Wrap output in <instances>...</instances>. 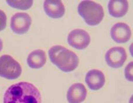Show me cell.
<instances>
[{
    "label": "cell",
    "instance_id": "obj_1",
    "mask_svg": "<svg viewBox=\"0 0 133 103\" xmlns=\"http://www.w3.org/2000/svg\"><path fill=\"white\" fill-rule=\"evenodd\" d=\"M38 89L28 82H19L9 87L4 95V103H41Z\"/></svg>",
    "mask_w": 133,
    "mask_h": 103
},
{
    "label": "cell",
    "instance_id": "obj_2",
    "mask_svg": "<svg viewBox=\"0 0 133 103\" xmlns=\"http://www.w3.org/2000/svg\"><path fill=\"white\" fill-rule=\"evenodd\" d=\"M48 54L52 63L62 72H72L79 65V58L76 54L62 46H52Z\"/></svg>",
    "mask_w": 133,
    "mask_h": 103
},
{
    "label": "cell",
    "instance_id": "obj_3",
    "mask_svg": "<svg viewBox=\"0 0 133 103\" xmlns=\"http://www.w3.org/2000/svg\"><path fill=\"white\" fill-rule=\"evenodd\" d=\"M78 13L87 24L96 26L102 21L104 13L102 6L92 1H83L77 8Z\"/></svg>",
    "mask_w": 133,
    "mask_h": 103
},
{
    "label": "cell",
    "instance_id": "obj_4",
    "mask_svg": "<svg viewBox=\"0 0 133 103\" xmlns=\"http://www.w3.org/2000/svg\"><path fill=\"white\" fill-rule=\"evenodd\" d=\"M22 73L20 64L12 56L4 54L0 57V76L8 80H15Z\"/></svg>",
    "mask_w": 133,
    "mask_h": 103
},
{
    "label": "cell",
    "instance_id": "obj_5",
    "mask_svg": "<svg viewBox=\"0 0 133 103\" xmlns=\"http://www.w3.org/2000/svg\"><path fill=\"white\" fill-rule=\"evenodd\" d=\"M31 24V17L26 13H17L11 19V29L19 35L26 33L30 28Z\"/></svg>",
    "mask_w": 133,
    "mask_h": 103
},
{
    "label": "cell",
    "instance_id": "obj_6",
    "mask_svg": "<svg viewBox=\"0 0 133 103\" xmlns=\"http://www.w3.org/2000/svg\"><path fill=\"white\" fill-rule=\"evenodd\" d=\"M69 45L76 49L82 50L90 44V36L86 31L76 29L70 32L68 36Z\"/></svg>",
    "mask_w": 133,
    "mask_h": 103
},
{
    "label": "cell",
    "instance_id": "obj_7",
    "mask_svg": "<svg viewBox=\"0 0 133 103\" xmlns=\"http://www.w3.org/2000/svg\"><path fill=\"white\" fill-rule=\"evenodd\" d=\"M124 48L114 47L110 49L105 54V61L110 67L117 68L122 67L127 59Z\"/></svg>",
    "mask_w": 133,
    "mask_h": 103
},
{
    "label": "cell",
    "instance_id": "obj_8",
    "mask_svg": "<svg viewBox=\"0 0 133 103\" xmlns=\"http://www.w3.org/2000/svg\"><path fill=\"white\" fill-rule=\"evenodd\" d=\"M131 36V31L127 24L119 22L114 25L111 29V38L118 43L128 42Z\"/></svg>",
    "mask_w": 133,
    "mask_h": 103
},
{
    "label": "cell",
    "instance_id": "obj_9",
    "mask_svg": "<svg viewBox=\"0 0 133 103\" xmlns=\"http://www.w3.org/2000/svg\"><path fill=\"white\" fill-rule=\"evenodd\" d=\"M85 81L91 90H98L104 85L105 79L102 71L93 69L88 72L85 77Z\"/></svg>",
    "mask_w": 133,
    "mask_h": 103
},
{
    "label": "cell",
    "instance_id": "obj_10",
    "mask_svg": "<svg viewBox=\"0 0 133 103\" xmlns=\"http://www.w3.org/2000/svg\"><path fill=\"white\" fill-rule=\"evenodd\" d=\"M87 93L86 88L83 84H73L68 91V101L69 103H81L86 99Z\"/></svg>",
    "mask_w": 133,
    "mask_h": 103
},
{
    "label": "cell",
    "instance_id": "obj_11",
    "mask_svg": "<svg viewBox=\"0 0 133 103\" xmlns=\"http://www.w3.org/2000/svg\"><path fill=\"white\" fill-rule=\"evenodd\" d=\"M43 8L48 16L52 18H60L65 14V8L61 1H45Z\"/></svg>",
    "mask_w": 133,
    "mask_h": 103
},
{
    "label": "cell",
    "instance_id": "obj_12",
    "mask_svg": "<svg viewBox=\"0 0 133 103\" xmlns=\"http://www.w3.org/2000/svg\"><path fill=\"white\" fill-rule=\"evenodd\" d=\"M128 3L125 0H111L108 4L109 12L115 18H121L127 13Z\"/></svg>",
    "mask_w": 133,
    "mask_h": 103
},
{
    "label": "cell",
    "instance_id": "obj_13",
    "mask_svg": "<svg viewBox=\"0 0 133 103\" xmlns=\"http://www.w3.org/2000/svg\"><path fill=\"white\" fill-rule=\"evenodd\" d=\"M46 61V56L44 50H35L29 54L27 58V63L31 68H40L45 65Z\"/></svg>",
    "mask_w": 133,
    "mask_h": 103
},
{
    "label": "cell",
    "instance_id": "obj_14",
    "mask_svg": "<svg viewBox=\"0 0 133 103\" xmlns=\"http://www.w3.org/2000/svg\"><path fill=\"white\" fill-rule=\"evenodd\" d=\"M6 3L11 7L21 10H26L32 5L33 1H6Z\"/></svg>",
    "mask_w": 133,
    "mask_h": 103
},
{
    "label": "cell",
    "instance_id": "obj_15",
    "mask_svg": "<svg viewBox=\"0 0 133 103\" xmlns=\"http://www.w3.org/2000/svg\"><path fill=\"white\" fill-rule=\"evenodd\" d=\"M132 61H131L125 68V78L130 81H132Z\"/></svg>",
    "mask_w": 133,
    "mask_h": 103
},
{
    "label": "cell",
    "instance_id": "obj_16",
    "mask_svg": "<svg viewBox=\"0 0 133 103\" xmlns=\"http://www.w3.org/2000/svg\"><path fill=\"white\" fill-rule=\"evenodd\" d=\"M6 26V16L5 12L0 10V31L4 30Z\"/></svg>",
    "mask_w": 133,
    "mask_h": 103
},
{
    "label": "cell",
    "instance_id": "obj_17",
    "mask_svg": "<svg viewBox=\"0 0 133 103\" xmlns=\"http://www.w3.org/2000/svg\"><path fill=\"white\" fill-rule=\"evenodd\" d=\"M3 41L2 40L0 39V52L1 51V50L3 49Z\"/></svg>",
    "mask_w": 133,
    "mask_h": 103
}]
</instances>
